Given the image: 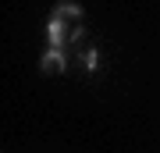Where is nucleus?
Instances as JSON below:
<instances>
[{"label":"nucleus","mask_w":160,"mask_h":153,"mask_svg":"<svg viewBox=\"0 0 160 153\" xmlns=\"http://www.w3.org/2000/svg\"><path fill=\"white\" fill-rule=\"evenodd\" d=\"M39 68H43V71H61V75H64V71H68V54H64L61 46H46Z\"/></svg>","instance_id":"nucleus-2"},{"label":"nucleus","mask_w":160,"mask_h":153,"mask_svg":"<svg viewBox=\"0 0 160 153\" xmlns=\"http://www.w3.org/2000/svg\"><path fill=\"white\" fill-rule=\"evenodd\" d=\"M78 64L92 75V71L100 68V50H96V46H82V50H78Z\"/></svg>","instance_id":"nucleus-3"},{"label":"nucleus","mask_w":160,"mask_h":153,"mask_svg":"<svg viewBox=\"0 0 160 153\" xmlns=\"http://www.w3.org/2000/svg\"><path fill=\"white\" fill-rule=\"evenodd\" d=\"M57 11L68 18L71 25H82V18H86V14H82V7H78V4H71V0H61V4H57Z\"/></svg>","instance_id":"nucleus-4"},{"label":"nucleus","mask_w":160,"mask_h":153,"mask_svg":"<svg viewBox=\"0 0 160 153\" xmlns=\"http://www.w3.org/2000/svg\"><path fill=\"white\" fill-rule=\"evenodd\" d=\"M68 18H64L61 11H57V7H53V11H50V22H46V36H50V46H61V50H64V46H68Z\"/></svg>","instance_id":"nucleus-1"}]
</instances>
